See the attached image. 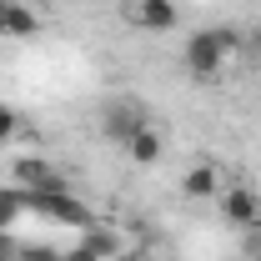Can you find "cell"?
I'll return each mask as SVG.
<instances>
[{
	"instance_id": "6",
	"label": "cell",
	"mask_w": 261,
	"mask_h": 261,
	"mask_svg": "<svg viewBox=\"0 0 261 261\" xmlns=\"http://www.w3.org/2000/svg\"><path fill=\"white\" fill-rule=\"evenodd\" d=\"M221 216H226L231 226H251V221H261V196L246 191V186H236V191L221 196Z\"/></svg>"
},
{
	"instance_id": "16",
	"label": "cell",
	"mask_w": 261,
	"mask_h": 261,
	"mask_svg": "<svg viewBox=\"0 0 261 261\" xmlns=\"http://www.w3.org/2000/svg\"><path fill=\"white\" fill-rule=\"evenodd\" d=\"M246 45H251V50L261 56V31H256V35H246Z\"/></svg>"
},
{
	"instance_id": "4",
	"label": "cell",
	"mask_w": 261,
	"mask_h": 261,
	"mask_svg": "<svg viewBox=\"0 0 261 261\" xmlns=\"http://www.w3.org/2000/svg\"><path fill=\"white\" fill-rule=\"evenodd\" d=\"M10 176L25 186V191H65V176H56V166L40 161V156H15Z\"/></svg>"
},
{
	"instance_id": "3",
	"label": "cell",
	"mask_w": 261,
	"mask_h": 261,
	"mask_svg": "<svg viewBox=\"0 0 261 261\" xmlns=\"http://www.w3.org/2000/svg\"><path fill=\"white\" fill-rule=\"evenodd\" d=\"M25 206H40L45 216H56V221H65V226H91L96 216H91V206L81 201V196H70V191H25Z\"/></svg>"
},
{
	"instance_id": "1",
	"label": "cell",
	"mask_w": 261,
	"mask_h": 261,
	"mask_svg": "<svg viewBox=\"0 0 261 261\" xmlns=\"http://www.w3.org/2000/svg\"><path fill=\"white\" fill-rule=\"evenodd\" d=\"M241 45H246L241 31H231V25H206V31H196L191 40H186L181 61H186V70H191L196 81H211V75L226 65V56L241 50Z\"/></svg>"
},
{
	"instance_id": "12",
	"label": "cell",
	"mask_w": 261,
	"mask_h": 261,
	"mask_svg": "<svg viewBox=\"0 0 261 261\" xmlns=\"http://www.w3.org/2000/svg\"><path fill=\"white\" fill-rule=\"evenodd\" d=\"M15 136H20V116H15L10 106H0V146H5V141H15Z\"/></svg>"
},
{
	"instance_id": "13",
	"label": "cell",
	"mask_w": 261,
	"mask_h": 261,
	"mask_svg": "<svg viewBox=\"0 0 261 261\" xmlns=\"http://www.w3.org/2000/svg\"><path fill=\"white\" fill-rule=\"evenodd\" d=\"M20 261H65V256L50 246H20Z\"/></svg>"
},
{
	"instance_id": "15",
	"label": "cell",
	"mask_w": 261,
	"mask_h": 261,
	"mask_svg": "<svg viewBox=\"0 0 261 261\" xmlns=\"http://www.w3.org/2000/svg\"><path fill=\"white\" fill-rule=\"evenodd\" d=\"M65 261H100L96 251H86V246H75V251H65Z\"/></svg>"
},
{
	"instance_id": "5",
	"label": "cell",
	"mask_w": 261,
	"mask_h": 261,
	"mask_svg": "<svg viewBox=\"0 0 261 261\" xmlns=\"http://www.w3.org/2000/svg\"><path fill=\"white\" fill-rule=\"evenodd\" d=\"M0 35L5 40H31V35H40V15L25 0H0Z\"/></svg>"
},
{
	"instance_id": "9",
	"label": "cell",
	"mask_w": 261,
	"mask_h": 261,
	"mask_svg": "<svg viewBox=\"0 0 261 261\" xmlns=\"http://www.w3.org/2000/svg\"><path fill=\"white\" fill-rule=\"evenodd\" d=\"M126 156H130L136 166H156V161H161V136H156L151 126H141V130L126 141Z\"/></svg>"
},
{
	"instance_id": "14",
	"label": "cell",
	"mask_w": 261,
	"mask_h": 261,
	"mask_svg": "<svg viewBox=\"0 0 261 261\" xmlns=\"http://www.w3.org/2000/svg\"><path fill=\"white\" fill-rule=\"evenodd\" d=\"M0 261H20V246H15L10 231H0Z\"/></svg>"
},
{
	"instance_id": "11",
	"label": "cell",
	"mask_w": 261,
	"mask_h": 261,
	"mask_svg": "<svg viewBox=\"0 0 261 261\" xmlns=\"http://www.w3.org/2000/svg\"><path fill=\"white\" fill-rule=\"evenodd\" d=\"M20 206H25V191H0V231H10V226H15Z\"/></svg>"
},
{
	"instance_id": "7",
	"label": "cell",
	"mask_w": 261,
	"mask_h": 261,
	"mask_svg": "<svg viewBox=\"0 0 261 261\" xmlns=\"http://www.w3.org/2000/svg\"><path fill=\"white\" fill-rule=\"evenodd\" d=\"M126 15L141 31H171V25H176V5H171V0H136Z\"/></svg>"
},
{
	"instance_id": "8",
	"label": "cell",
	"mask_w": 261,
	"mask_h": 261,
	"mask_svg": "<svg viewBox=\"0 0 261 261\" xmlns=\"http://www.w3.org/2000/svg\"><path fill=\"white\" fill-rule=\"evenodd\" d=\"M181 191L191 196V201H211V196L221 191V171H216L211 161H196L191 171L181 176Z\"/></svg>"
},
{
	"instance_id": "2",
	"label": "cell",
	"mask_w": 261,
	"mask_h": 261,
	"mask_svg": "<svg viewBox=\"0 0 261 261\" xmlns=\"http://www.w3.org/2000/svg\"><path fill=\"white\" fill-rule=\"evenodd\" d=\"M141 126H151L141 100H130V96H111L106 106H100V130H106L116 146H126V141H130Z\"/></svg>"
},
{
	"instance_id": "10",
	"label": "cell",
	"mask_w": 261,
	"mask_h": 261,
	"mask_svg": "<svg viewBox=\"0 0 261 261\" xmlns=\"http://www.w3.org/2000/svg\"><path fill=\"white\" fill-rule=\"evenodd\" d=\"M81 246H86V251H96L100 261L121 256V236H116V231H106V226H96V221L86 226V236H81Z\"/></svg>"
}]
</instances>
